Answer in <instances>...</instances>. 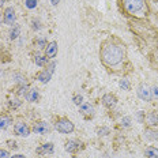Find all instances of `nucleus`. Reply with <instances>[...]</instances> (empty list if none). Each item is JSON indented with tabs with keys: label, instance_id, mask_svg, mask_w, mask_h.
<instances>
[{
	"label": "nucleus",
	"instance_id": "obj_8",
	"mask_svg": "<svg viewBox=\"0 0 158 158\" xmlns=\"http://www.w3.org/2000/svg\"><path fill=\"white\" fill-rule=\"evenodd\" d=\"M79 149H82V142L81 140H75V139H71L65 143V150L68 153H77Z\"/></svg>",
	"mask_w": 158,
	"mask_h": 158
},
{
	"label": "nucleus",
	"instance_id": "obj_37",
	"mask_svg": "<svg viewBox=\"0 0 158 158\" xmlns=\"http://www.w3.org/2000/svg\"><path fill=\"white\" fill-rule=\"evenodd\" d=\"M0 7H3V0H0Z\"/></svg>",
	"mask_w": 158,
	"mask_h": 158
},
{
	"label": "nucleus",
	"instance_id": "obj_3",
	"mask_svg": "<svg viewBox=\"0 0 158 158\" xmlns=\"http://www.w3.org/2000/svg\"><path fill=\"white\" fill-rule=\"evenodd\" d=\"M55 128L60 134H71L74 131V124L68 118H59L55 124Z\"/></svg>",
	"mask_w": 158,
	"mask_h": 158
},
{
	"label": "nucleus",
	"instance_id": "obj_34",
	"mask_svg": "<svg viewBox=\"0 0 158 158\" xmlns=\"http://www.w3.org/2000/svg\"><path fill=\"white\" fill-rule=\"evenodd\" d=\"M11 158H26V157L22 156V154H15V156H12Z\"/></svg>",
	"mask_w": 158,
	"mask_h": 158
},
{
	"label": "nucleus",
	"instance_id": "obj_17",
	"mask_svg": "<svg viewBox=\"0 0 158 158\" xmlns=\"http://www.w3.org/2000/svg\"><path fill=\"white\" fill-rule=\"evenodd\" d=\"M19 34H21V26H19V25H14V27L10 30V38L15 40V38L19 37Z\"/></svg>",
	"mask_w": 158,
	"mask_h": 158
},
{
	"label": "nucleus",
	"instance_id": "obj_6",
	"mask_svg": "<svg viewBox=\"0 0 158 158\" xmlns=\"http://www.w3.org/2000/svg\"><path fill=\"white\" fill-rule=\"evenodd\" d=\"M14 131H15L16 135H19V136H29V135H30V128L26 126L25 123H22V121H19V123L15 124Z\"/></svg>",
	"mask_w": 158,
	"mask_h": 158
},
{
	"label": "nucleus",
	"instance_id": "obj_22",
	"mask_svg": "<svg viewBox=\"0 0 158 158\" xmlns=\"http://www.w3.org/2000/svg\"><path fill=\"white\" fill-rule=\"evenodd\" d=\"M27 91H29V86H27V85H21V86H19V90H18V94L19 95H25V97H26Z\"/></svg>",
	"mask_w": 158,
	"mask_h": 158
},
{
	"label": "nucleus",
	"instance_id": "obj_21",
	"mask_svg": "<svg viewBox=\"0 0 158 158\" xmlns=\"http://www.w3.org/2000/svg\"><path fill=\"white\" fill-rule=\"evenodd\" d=\"M8 105H10V108H14V109H16V108H19L22 105V101L18 100V98H14V100L10 101Z\"/></svg>",
	"mask_w": 158,
	"mask_h": 158
},
{
	"label": "nucleus",
	"instance_id": "obj_7",
	"mask_svg": "<svg viewBox=\"0 0 158 158\" xmlns=\"http://www.w3.org/2000/svg\"><path fill=\"white\" fill-rule=\"evenodd\" d=\"M33 131H34L35 134H40V135H47V134H49V126L45 123V121H38V123L34 124Z\"/></svg>",
	"mask_w": 158,
	"mask_h": 158
},
{
	"label": "nucleus",
	"instance_id": "obj_14",
	"mask_svg": "<svg viewBox=\"0 0 158 158\" xmlns=\"http://www.w3.org/2000/svg\"><path fill=\"white\" fill-rule=\"evenodd\" d=\"M12 118L7 116V114H0V130H6L11 126Z\"/></svg>",
	"mask_w": 158,
	"mask_h": 158
},
{
	"label": "nucleus",
	"instance_id": "obj_15",
	"mask_svg": "<svg viewBox=\"0 0 158 158\" xmlns=\"http://www.w3.org/2000/svg\"><path fill=\"white\" fill-rule=\"evenodd\" d=\"M40 98V93L37 89H29L27 94H26V100L30 101V102H34Z\"/></svg>",
	"mask_w": 158,
	"mask_h": 158
},
{
	"label": "nucleus",
	"instance_id": "obj_10",
	"mask_svg": "<svg viewBox=\"0 0 158 158\" xmlns=\"http://www.w3.org/2000/svg\"><path fill=\"white\" fill-rule=\"evenodd\" d=\"M56 53H57V42L56 41H52L49 42V44L47 45V49H45V56L47 57H55Z\"/></svg>",
	"mask_w": 158,
	"mask_h": 158
},
{
	"label": "nucleus",
	"instance_id": "obj_31",
	"mask_svg": "<svg viewBox=\"0 0 158 158\" xmlns=\"http://www.w3.org/2000/svg\"><path fill=\"white\" fill-rule=\"evenodd\" d=\"M151 94H153V97H154V98H157V100H158V86H156V87L151 89Z\"/></svg>",
	"mask_w": 158,
	"mask_h": 158
},
{
	"label": "nucleus",
	"instance_id": "obj_2",
	"mask_svg": "<svg viewBox=\"0 0 158 158\" xmlns=\"http://www.w3.org/2000/svg\"><path fill=\"white\" fill-rule=\"evenodd\" d=\"M124 6L130 14H138L144 10L146 2L144 0H124Z\"/></svg>",
	"mask_w": 158,
	"mask_h": 158
},
{
	"label": "nucleus",
	"instance_id": "obj_12",
	"mask_svg": "<svg viewBox=\"0 0 158 158\" xmlns=\"http://www.w3.org/2000/svg\"><path fill=\"white\" fill-rule=\"evenodd\" d=\"M79 110H81V113L83 114V116H86V117H91L94 114V106L93 105H90V104H82L81 105V108H79Z\"/></svg>",
	"mask_w": 158,
	"mask_h": 158
},
{
	"label": "nucleus",
	"instance_id": "obj_4",
	"mask_svg": "<svg viewBox=\"0 0 158 158\" xmlns=\"http://www.w3.org/2000/svg\"><path fill=\"white\" fill-rule=\"evenodd\" d=\"M138 95H139V98L143 100V101H151L153 100L151 90L146 86V85H140V86L138 87Z\"/></svg>",
	"mask_w": 158,
	"mask_h": 158
},
{
	"label": "nucleus",
	"instance_id": "obj_13",
	"mask_svg": "<svg viewBox=\"0 0 158 158\" xmlns=\"http://www.w3.org/2000/svg\"><path fill=\"white\" fill-rule=\"evenodd\" d=\"M51 78H52V72L49 70H44L37 75V79L40 82H42V83H48V82L51 81Z\"/></svg>",
	"mask_w": 158,
	"mask_h": 158
},
{
	"label": "nucleus",
	"instance_id": "obj_38",
	"mask_svg": "<svg viewBox=\"0 0 158 158\" xmlns=\"http://www.w3.org/2000/svg\"><path fill=\"white\" fill-rule=\"evenodd\" d=\"M157 158H158V157H157Z\"/></svg>",
	"mask_w": 158,
	"mask_h": 158
},
{
	"label": "nucleus",
	"instance_id": "obj_30",
	"mask_svg": "<svg viewBox=\"0 0 158 158\" xmlns=\"http://www.w3.org/2000/svg\"><path fill=\"white\" fill-rule=\"evenodd\" d=\"M8 151L7 150H3V149H0V158H8Z\"/></svg>",
	"mask_w": 158,
	"mask_h": 158
},
{
	"label": "nucleus",
	"instance_id": "obj_32",
	"mask_svg": "<svg viewBox=\"0 0 158 158\" xmlns=\"http://www.w3.org/2000/svg\"><path fill=\"white\" fill-rule=\"evenodd\" d=\"M143 114H144V112H143V110H139V112H138V120H139L140 123H143V121H144Z\"/></svg>",
	"mask_w": 158,
	"mask_h": 158
},
{
	"label": "nucleus",
	"instance_id": "obj_19",
	"mask_svg": "<svg viewBox=\"0 0 158 158\" xmlns=\"http://www.w3.org/2000/svg\"><path fill=\"white\" fill-rule=\"evenodd\" d=\"M147 121H149L150 126H156V124H158V113L157 112H151L149 116H147Z\"/></svg>",
	"mask_w": 158,
	"mask_h": 158
},
{
	"label": "nucleus",
	"instance_id": "obj_33",
	"mask_svg": "<svg viewBox=\"0 0 158 158\" xmlns=\"http://www.w3.org/2000/svg\"><path fill=\"white\" fill-rule=\"evenodd\" d=\"M8 146L10 147H11V149H16V147H18V146H16V142H15V140H8Z\"/></svg>",
	"mask_w": 158,
	"mask_h": 158
},
{
	"label": "nucleus",
	"instance_id": "obj_20",
	"mask_svg": "<svg viewBox=\"0 0 158 158\" xmlns=\"http://www.w3.org/2000/svg\"><path fill=\"white\" fill-rule=\"evenodd\" d=\"M14 79H15L16 83H19V85H27V82H26V78L22 74H18V72L14 74Z\"/></svg>",
	"mask_w": 158,
	"mask_h": 158
},
{
	"label": "nucleus",
	"instance_id": "obj_9",
	"mask_svg": "<svg viewBox=\"0 0 158 158\" xmlns=\"http://www.w3.org/2000/svg\"><path fill=\"white\" fill-rule=\"evenodd\" d=\"M35 153L40 156H47V154H52L53 153V143H45L42 146H40L35 149Z\"/></svg>",
	"mask_w": 158,
	"mask_h": 158
},
{
	"label": "nucleus",
	"instance_id": "obj_23",
	"mask_svg": "<svg viewBox=\"0 0 158 158\" xmlns=\"http://www.w3.org/2000/svg\"><path fill=\"white\" fill-rule=\"evenodd\" d=\"M144 136H146L147 139H150V140L158 139V135H157L156 132H153V131H150V130H147V131H146V134H144Z\"/></svg>",
	"mask_w": 158,
	"mask_h": 158
},
{
	"label": "nucleus",
	"instance_id": "obj_36",
	"mask_svg": "<svg viewBox=\"0 0 158 158\" xmlns=\"http://www.w3.org/2000/svg\"><path fill=\"white\" fill-rule=\"evenodd\" d=\"M102 158H110V157L108 156V154H104V156H102Z\"/></svg>",
	"mask_w": 158,
	"mask_h": 158
},
{
	"label": "nucleus",
	"instance_id": "obj_25",
	"mask_svg": "<svg viewBox=\"0 0 158 158\" xmlns=\"http://www.w3.org/2000/svg\"><path fill=\"white\" fill-rule=\"evenodd\" d=\"M121 126H123L124 128H128L131 126V117L130 116H126L123 117V120H121Z\"/></svg>",
	"mask_w": 158,
	"mask_h": 158
},
{
	"label": "nucleus",
	"instance_id": "obj_26",
	"mask_svg": "<svg viewBox=\"0 0 158 158\" xmlns=\"http://www.w3.org/2000/svg\"><path fill=\"white\" fill-rule=\"evenodd\" d=\"M97 134L100 135V136H105V135H108V134H109V128H108V127L98 128V130H97Z\"/></svg>",
	"mask_w": 158,
	"mask_h": 158
},
{
	"label": "nucleus",
	"instance_id": "obj_27",
	"mask_svg": "<svg viewBox=\"0 0 158 158\" xmlns=\"http://www.w3.org/2000/svg\"><path fill=\"white\" fill-rule=\"evenodd\" d=\"M37 47L41 49V48H45L47 47V40L45 38H38L37 40Z\"/></svg>",
	"mask_w": 158,
	"mask_h": 158
},
{
	"label": "nucleus",
	"instance_id": "obj_18",
	"mask_svg": "<svg viewBox=\"0 0 158 158\" xmlns=\"http://www.w3.org/2000/svg\"><path fill=\"white\" fill-rule=\"evenodd\" d=\"M47 56H41L40 53H37L34 56V61H35V64L40 65V67H44L45 64H47Z\"/></svg>",
	"mask_w": 158,
	"mask_h": 158
},
{
	"label": "nucleus",
	"instance_id": "obj_16",
	"mask_svg": "<svg viewBox=\"0 0 158 158\" xmlns=\"http://www.w3.org/2000/svg\"><path fill=\"white\" fill-rule=\"evenodd\" d=\"M144 156L146 158H157L158 157V149L154 146H149L144 149Z\"/></svg>",
	"mask_w": 158,
	"mask_h": 158
},
{
	"label": "nucleus",
	"instance_id": "obj_1",
	"mask_svg": "<svg viewBox=\"0 0 158 158\" xmlns=\"http://www.w3.org/2000/svg\"><path fill=\"white\" fill-rule=\"evenodd\" d=\"M124 57H126V49L118 44L106 42L101 48V59L105 64L112 68L118 67L124 61Z\"/></svg>",
	"mask_w": 158,
	"mask_h": 158
},
{
	"label": "nucleus",
	"instance_id": "obj_11",
	"mask_svg": "<svg viewBox=\"0 0 158 158\" xmlns=\"http://www.w3.org/2000/svg\"><path fill=\"white\" fill-rule=\"evenodd\" d=\"M102 104L106 108H113V106H116V104H117V98L114 97L113 94H105L102 97Z\"/></svg>",
	"mask_w": 158,
	"mask_h": 158
},
{
	"label": "nucleus",
	"instance_id": "obj_24",
	"mask_svg": "<svg viewBox=\"0 0 158 158\" xmlns=\"http://www.w3.org/2000/svg\"><path fill=\"white\" fill-rule=\"evenodd\" d=\"M118 85H120V87L123 89V90H130V87H131V86H130V82H128V79H121Z\"/></svg>",
	"mask_w": 158,
	"mask_h": 158
},
{
	"label": "nucleus",
	"instance_id": "obj_28",
	"mask_svg": "<svg viewBox=\"0 0 158 158\" xmlns=\"http://www.w3.org/2000/svg\"><path fill=\"white\" fill-rule=\"evenodd\" d=\"M37 6V0H26V7L27 8H34Z\"/></svg>",
	"mask_w": 158,
	"mask_h": 158
},
{
	"label": "nucleus",
	"instance_id": "obj_5",
	"mask_svg": "<svg viewBox=\"0 0 158 158\" xmlns=\"http://www.w3.org/2000/svg\"><path fill=\"white\" fill-rule=\"evenodd\" d=\"M16 19V15H15V10L12 7H7L4 11V16H3V22L6 25H14Z\"/></svg>",
	"mask_w": 158,
	"mask_h": 158
},
{
	"label": "nucleus",
	"instance_id": "obj_35",
	"mask_svg": "<svg viewBox=\"0 0 158 158\" xmlns=\"http://www.w3.org/2000/svg\"><path fill=\"white\" fill-rule=\"evenodd\" d=\"M59 2H60V0H51V3H52V4H53V6H56Z\"/></svg>",
	"mask_w": 158,
	"mask_h": 158
},
{
	"label": "nucleus",
	"instance_id": "obj_29",
	"mask_svg": "<svg viewBox=\"0 0 158 158\" xmlns=\"http://www.w3.org/2000/svg\"><path fill=\"white\" fill-rule=\"evenodd\" d=\"M82 102H83V97H82V95H75L74 97V104L75 105H82Z\"/></svg>",
	"mask_w": 158,
	"mask_h": 158
}]
</instances>
